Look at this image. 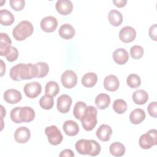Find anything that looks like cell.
<instances>
[{
	"label": "cell",
	"mask_w": 157,
	"mask_h": 157,
	"mask_svg": "<svg viewBox=\"0 0 157 157\" xmlns=\"http://www.w3.org/2000/svg\"><path fill=\"white\" fill-rule=\"evenodd\" d=\"M9 74L10 78L15 81L28 80L36 77L37 70L34 64L20 63L13 66Z\"/></svg>",
	"instance_id": "6da1fadb"
},
{
	"label": "cell",
	"mask_w": 157,
	"mask_h": 157,
	"mask_svg": "<svg viewBox=\"0 0 157 157\" xmlns=\"http://www.w3.org/2000/svg\"><path fill=\"white\" fill-rule=\"evenodd\" d=\"M77 151L81 155H88L92 156L98 155L101 151V145L94 140L80 139L75 144Z\"/></svg>",
	"instance_id": "7a4b0ae2"
},
{
	"label": "cell",
	"mask_w": 157,
	"mask_h": 157,
	"mask_svg": "<svg viewBox=\"0 0 157 157\" xmlns=\"http://www.w3.org/2000/svg\"><path fill=\"white\" fill-rule=\"evenodd\" d=\"M33 26L27 20L20 21L13 29L12 34L15 40L22 41L30 36L33 33Z\"/></svg>",
	"instance_id": "3957f363"
},
{
	"label": "cell",
	"mask_w": 157,
	"mask_h": 157,
	"mask_svg": "<svg viewBox=\"0 0 157 157\" xmlns=\"http://www.w3.org/2000/svg\"><path fill=\"white\" fill-rule=\"evenodd\" d=\"M97 110L92 105L87 106L82 117L81 121L82 126L86 131H91L97 124Z\"/></svg>",
	"instance_id": "277c9868"
},
{
	"label": "cell",
	"mask_w": 157,
	"mask_h": 157,
	"mask_svg": "<svg viewBox=\"0 0 157 157\" xmlns=\"http://www.w3.org/2000/svg\"><path fill=\"white\" fill-rule=\"evenodd\" d=\"M139 144L143 149H150L156 145L157 144V131L153 129L142 134L139 138Z\"/></svg>",
	"instance_id": "5b68a950"
},
{
	"label": "cell",
	"mask_w": 157,
	"mask_h": 157,
	"mask_svg": "<svg viewBox=\"0 0 157 157\" xmlns=\"http://www.w3.org/2000/svg\"><path fill=\"white\" fill-rule=\"evenodd\" d=\"M45 133L48 137V142L53 145H57L63 140V137L59 129L57 126L55 125H52L48 126L45 129Z\"/></svg>",
	"instance_id": "8992f818"
},
{
	"label": "cell",
	"mask_w": 157,
	"mask_h": 157,
	"mask_svg": "<svg viewBox=\"0 0 157 157\" xmlns=\"http://www.w3.org/2000/svg\"><path fill=\"white\" fill-rule=\"evenodd\" d=\"M61 81L62 85L66 88L74 87L77 82V76L75 72L72 70L66 71L61 75Z\"/></svg>",
	"instance_id": "52a82bcc"
},
{
	"label": "cell",
	"mask_w": 157,
	"mask_h": 157,
	"mask_svg": "<svg viewBox=\"0 0 157 157\" xmlns=\"http://www.w3.org/2000/svg\"><path fill=\"white\" fill-rule=\"evenodd\" d=\"M25 95L31 99L37 97L42 91V86L37 82H33L26 83L24 86Z\"/></svg>",
	"instance_id": "ba28073f"
},
{
	"label": "cell",
	"mask_w": 157,
	"mask_h": 157,
	"mask_svg": "<svg viewBox=\"0 0 157 157\" xmlns=\"http://www.w3.org/2000/svg\"><path fill=\"white\" fill-rule=\"evenodd\" d=\"M136 37V31L132 27L126 26L123 28L119 33V38L121 41L124 43H129L133 41Z\"/></svg>",
	"instance_id": "9c48e42d"
},
{
	"label": "cell",
	"mask_w": 157,
	"mask_h": 157,
	"mask_svg": "<svg viewBox=\"0 0 157 157\" xmlns=\"http://www.w3.org/2000/svg\"><path fill=\"white\" fill-rule=\"evenodd\" d=\"M58 26V21L55 17L47 16L43 18L40 21L41 29L46 33H52L55 31Z\"/></svg>",
	"instance_id": "30bf717a"
},
{
	"label": "cell",
	"mask_w": 157,
	"mask_h": 157,
	"mask_svg": "<svg viewBox=\"0 0 157 157\" xmlns=\"http://www.w3.org/2000/svg\"><path fill=\"white\" fill-rule=\"evenodd\" d=\"M72 104V98L67 94H62L57 99V109L62 113L69 112Z\"/></svg>",
	"instance_id": "8fae6325"
},
{
	"label": "cell",
	"mask_w": 157,
	"mask_h": 157,
	"mask_svg": "<svg viewBox=\"0 0 157 157\" xmlns=\"http://www.w3.org/2000/svg\"><path fill=\"white\" fill-rule=\"evenodd\" d=\"M35 117V112L30 107H20L18 110V118L20 123H28L32 121Z\"/></svg>",
	"instance_id": "7c38bea8"
},
{
	"label": "cell",
	"mask_w": 157,
	"mask_h": 157,
	"mask_svg": "<svg viewBox=\"0 0 157 157\" xmlns=\"http://www.w3.org/2000/svg\"><path fill=\"white\" fill-rule=\"evenodd\" d=\"M31 132L29 129L25 126L18 128L14 133L15 140L19 144L26 143L30 139Z\"/></svg>",
	"instance_id": "4fadbf2b"
},
{
	"label": "cell",
	"mask_w": 157,
	"mask_h": 157,
	"mask_svg": "<svg viewBox=\"0 0 157 157\" xmlns=\"http://www.w3.org/2000/svg\"><path fill=\"white\" fill-rule=\"evenodd\" d=\"M4 99L9 104H17L21 100L22 96L21 93L17 90L9 89L4 93Z\"/></svg>",
	"instance_id": "5bb4252c"
},
{
	"label": "cell",
	"mask_w": 157,
	"mask_h": 157,
	"mask_svg": "<svg viewBox=\"0 0 157 157\" xmlns=\"http://www.w3.org/2000/svg\"><path fill=\"white\" fill-rule=\"evenodd\" d=\"M55 7L59 13L66 15L72 11L73 4L69 0H58L56 3Z\"/></svg>",
	"instance_id": "9a60e30c"
},
{
	"label": "cell",
	"mask_w": 157,
	"mask_h": 157,
	"mask_svg": "<svg viewBox=\"0 0 157 157\" xmlns=\"http://www.w3.org/2000/svg\"><path fill=\"white\" fill-rule=\"evenodd\" d=\"M120 86V82L117 76L109 75L104 78V86L106 90L109 91H115Z\"/></svg>",
	"instance_id": "2e32d148"
},
{
	"label": "cell",
	"mask_w": 157,
	"mask_h": 157,
	"mask_svg": "<svg viewBox=\"0 0 157 157\" xmlns=\"http://www.w3.org/2000/svg\"><path fill=\"white\" fill-rule=\"evenodd\" d=\"M112 134V129L111 127L105 124H101L96 131V136L102 142L109 140Z\"/></svg>",
	"instance_id": "e0dca14e"
},
{
	"label": "cell",
	"mask_w": 157,
	"mask_h": 157,
	"mask_svg": "<svg viewBox=\"0 0 157 157\" xmlns=\"http://www.w3.org/2000/svg\"><path fill=\"white\" fill-rule=\"evenodd\" d=\"M112 56L114 61L120 65L125 64L129 59V54L128 52L122 48L115 50L113 53Z\"/></svg>",
	"instance_id": "ac0fdd59"
},
{
	"label": "cell",
	"mask_w": 157,
	"mask_h": 157,
	"mask_svg": "<svg viewBox=\"0 0 157 157\" xmlns=\"http://www.w3.org/2000/svg\"><path fill=\"white\" fill-rule=\"evenodd\" d=\"M75 29L70 24L62 25L58 31L59 35L64 39L69 40L72 39L75 36Z\"/></svg>",
	"instance_id": "d6986e66"
},
{
	"label": "cell",
	"mask_w": 157,
	"mask_h": 157,
	"mask_svg": "<svg viewBox=\"0 0 157 157\" xmlns=\"http://www.w3.org/2000/svg\"><path fill=\"white\" fill-rule=\"evenodd\" d=\"M63 128L64 132L69 136H74L77 135L79 131L78 124L73 120L66 121L63 125Z\"/></svg>",
	"instance_id": "ffe728a7"
},
{
	"label": "cell",
	"mask_w": 157,
	"mask_h": 157,
	"mask_svg": "<svg viewBox=\"0 0 157 157\" xmlns=\"http://www.w3.org/2000/svg\"><path fill=\"white\" fill-rule=\"evenodd\" d=\"M145 118V113L143 109H136L129 115L130 121L134 124H140Z\"/></svg>",
	"instance_id": "44dd1931"
},
{
	"label": "cell",
	"mask_w": 157,
	"mask_h": 157,
	"mask_svg": "<svg viewBox=\"0 0 157 157\" xmlns=\"http://www.w3.org/2000/svg\"><path fill=\"white\" fill-rule=\"evenodd\" d=\"M110 103V98L109 95L105 93H101L95 98V104L96 107L101 110L105 109Z\"/></svg>",
	"instance_id": "7402d4cb"
},
{
	"label": "cell",
	"mask_w": 157,
	"mask_h": 157,
	"mask_svg": "<svg viewBox=\"0 0 157 157\" xmlns=\"http://www.w3.org/2000/svg\"><path fill=\"white\" fill-rule=\"evenodd\" d=\"M108 19L112 26H118L123 22V15L117 10H111L108 14Z\"/></svg>",
	"instance_id": "603a6c76"
},
{
	"label": "cell",
	"mask_w": 157,
	"mask_h": 157,
	"mask_svg": "<svg viewBox=\"0 0 157 157\" xmlns=\"http://www.w3.org/2000/svg\"><path fill=\"white\" fill-rule=\"evenodd\" d=\"M1 56H5L7 60L10 62L15 61L18 56V52L17 48L13 46H9L5 50L0 52Z\"/></svg>",
	"instance_id": "cb8c5ba5"
},
{
	"label": "cell",
	"mask_w": 157,
	"mask_h": 157,
	"mask_svg": "<svg viewBox=\"0 0 157 157\" xmlns=\"http://www.w3.org/2000/svg\"><path fill=\"white\" fill-rule=\"evenodd\" d=\"M148 99V93L144 90H137L132 94V100L136 104L142 105Z\"/></svg>",
	"instance_id": "d4e9b609"
},
{
	"label": "cell",
	"mask_w": 157,
	"mask_h": 157,
	"mask_svg": "<svg viewBox=\"0 0 157 157\" xmlns=\"http://www.w3.org/2000/svg\"><path fill=\"white\" fill-rule=\"evenodd\" d=\"M14 21V16L7 9L0 10V23L4 26H10Z\"/></svg>",
	"instance_id": "484cf974"
},
{
	"label": "cell",
	"mask_w": 157,
	"mask_h": 157,
	"mask_svg": "<svg viewBox=\"0 0 157 157\" xmlns=\"http://www.w3.org/2000/svg\"><path fill=\"white\" fill-rule=\"evenodd\" d=\"M98 81L97 75L94 72H88L85 74L82 78V85L87 88H91L94 86Z\"/></svg>",
	"instance_id": "4316f807"
},
{
	"label": "cell",
	"mask_w": 157,
	"mask_h": 157,
	"mask_svg": "<svg viewBox=\"0 0 157 157\" xmlns=\"http://www.w3.org/2000/svg\"><path fill=\"white\" fill-rule=\"evenodd\" d=\"M109 150L111 155L114 156H122L125 153V147L121 143L115 142L110 145Z\"/></svg>",
	"instance_id": "83f0119b"
},
{
	"label": "cell",
	"mask_w": 157,
	"mask_h": 157,
	"mask_svg": "<svg viewBox=\"0 0 157 157\" xmlns=\"http://www.w3.org/2000/svg\"><path fill=\"white\" fill-rule=\"evenodd\" d=\"M59 91V87L57 82L55 81H50L47 82L45 87V94L52 96H55Z\"/></svg>",
	"instance_id": "f1b7e54d"
},
{
	"label": "cell",
	"mask_w": 157,
	"mask_h": 157,
	"mask_svg": "<svg viewBox=\"0 0 157 157\" xmlns=\"http://www.w3.org/2000/svg\"><path fill=\"white\" fill-rule=\"evenodd\" d=\"M39 104L40 107L44 109H51L54 104V100L53 96L45 94L40 98L39 100Z\"/></svg>",
	"instance_id": "f546056e"
},
{
	"label": "cell",
	"mask_w": 157,
	"mask_h": 157,
	"mask_svg": "<svg viewBox=\"0 0 157 157\" xmlns=\"http://www.w3.org/2000/svg\"><path fill=\"white\" fill-rule=\"evenodd\" d=\"M34 65L37 70V78H42L47 75L49 71V66L48 64L44 62H38Z\"/></svg>",
	"instance_id": "4dcf8cb0"
},
{
	"label": "cell",
	"mask_w": 157,
	"mask_h": 157,
	"mask_svg": "<svg viewBox=\"0 0 157 157\" xmlns=\"http://www.w3.org/2000/svg\"><path fill=\"white\" fill-rule=\"evenodd\" d=\"M86 104L82 101H78L76 102L74 105L73 110L74 116L78 120H80L82 117L83 116L85 109L86 108Z\"/></svg>",
	"instance_id": "1f68e13d"
},
{
	"label": "cell",
	"mask_w": 157,
	"mask_h": 157,
	"mask_svg": "<svg viewBox=\"0 0 157 157\" xmlns=\"http://www.w3.org/2000/svg\"><path fill=\"white\" fill-rule=\"evenodd\" d=\"M113 109L116 113L122 114L124 113L127 109V104L123 99H117L113 102Z\"/></svg>",
	"instance_id": "d6a6232c"
},
{
	"label": "cell",
	"mask_w": 157,
	"mask_h": 157,
	"mask_svg": "<svg viewBox=\"0 0 157 157\" xmlns=\"http://www.w3.org/2000/svg\"><path fill=\"white\" fill-rule=\"evenodd\" d=\"M126 83L129 87L132 88H136L140 85L141 79L137 74H132L128 75L126 79Z\"/></svg>",
	"instance_id": "836d02e7"
},
{
	"label": "cell",
	"mask_w": 157,
	"mask_h": 157,
	"mask_svg": "<svg viewBox=\"0 0 157 157\" xmlns=\"http://www.w3.org/2000/svg\"><path fill=\"white\" fill-rule=\"evenodd\" d=\"M130 55L133 59H139L144 55V49L140 45H134L130 48Z\"/></svg>",
	"instance_id": "e575fe53"
},
{
	"label": "cell",
	"mask_w": 157,
	"mask_h": 157,
	"mask_svg": "<svg viewBox=\"0 0 157 157\" xmlns=\"http://www.w3.org/2000/svg\"><path fill=\"white\" fill-rule=\"evenodd\" d=\"M0 39V52H2L11 45L12 41L6 33H1Z\"/></svg>",
	"instance_id": "d590c367"
},
{
	"label": "cell",
	"mask_w": 157,
	"mask_h": 157,
	"mask_svg": "<svg viewBox=\"0 0 157 157\" xmlns=\"http://www.w3.org/2000/svg\"><path fill=\"white\" fill-rule=\"evenodd\" d=\"M9 3L10 7L15 11L21 10L25 6V1L24 0H10Z\"/></svg>",
	"instance_id": "8d00e7d4"
},
{
	"label": "cell",
	"mask_w": 157,
	"mask_h": 157,
	"mask_svg": "<svg viewBox=\"0 0 157 157\" xmlns=\"http://www.w3.org/2000/svg\"><path fill=\"white\" fill-rule=\"evenodd\" d=\"M148 113L150 116L153 118H156L157 117V102L156 101L152 102L149 104L147 108Z\"/></svg>",
	"instance_id": "74e56055"
},
{
	"label": "cell",
	"mask_w": 157,
	"mask_h": 157,
	"mask_svg": "<svg viewBox=\"0 0 157 157\" xmlns=\"http://www.w3.org/2000/svg\"><path fill=\"white\" fill-rule=\"evenodd\" d=\"M19 108H20V107H16L13 108L10 112V118L13 122H15L16 123H21L19 120V118H18Z\"/></svg>",
	"instance_id": "f35d334b"
},
{
	"label": "cell",
	"mask_w": 157,
	"mask_h": 157,
	"mask_svg": "<svg viewBox=\"0 0 157 157\" xmlns=\"http://www.w3.org/2000/svg\"><path fill=\"white\" fill-rule=\"evenodd\" d=\"M157 26L156 24H154L152 26H150L149 28V36L151 39H153L155 41L157 40L156 35H157Z\"/></svg>",
	"instance_id": "ab89813d"
},
{
	"label": "cell",
	"mask_w": 157,
	"mask_h": 157,
	"mask_svg": "<svg viewBox=\"0 0 157 157\" xmlns=\"http://www.w3.org/2000/svg\"><path fill=\"white\" fill-rule=\"evenodd\" d=\"M60 157H64V156H74V153L73 151L70 149H65L63 150L61 153L59 154Z\"/></svg>",
	"instance_id": "60d3db41"
},
{
	"label": "cell",
	"mask_w": 157,
	"mask_h": 157,
	"mask_svg": "<svg viewBox=\"0 0 157 157\" xmlns=\"http://www.w3.org/2000/svg\"><path fill=\"white\" fill-rule=\"evenodd\" d=\"M127 1L126 0H117L113 1V3L115 5V6L118 7H123L124 6H125V5L126 4Z\"/></svg>",
	"instance_id": "b9f144b4"
},
{
	"label": "cell",
	"mask_w": 157,
	"mask_h": 157,
	"mask_svg": "<svg viewBox=\"0 0 157 157\" xmlns=\"http://www.w3.org/2000/svg\"><path fill=\"white\" fill-rule=\"evenodd\" d=\"M6 72V65L2 60H1V76H3Z\"/></svg>",
	"instance_id": "7bdbcfd3"
},
{
	"label": "cell",
	"mask_w": 157,
	"mask_h": 157,
	"mask_svg": "<svg viewBox=\"0 0 157 157\" xmlns=\"http://www.w3.org/2000/svg\"><path fill=\"white\" fill-rule=\"evenodd\" d=\"M1 118L2 120L4 116L6 115V110L4 109L2 105H1Z\"/></svg>",
	"instance_id": "ee69618b"
}]
</instances>
